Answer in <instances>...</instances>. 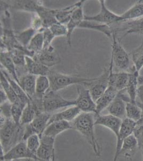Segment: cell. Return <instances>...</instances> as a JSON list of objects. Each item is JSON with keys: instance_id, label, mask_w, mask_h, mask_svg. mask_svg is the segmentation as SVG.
I'll use <instances>...</instances> for the list:
<instances>
[{"instance_id": "6da1fadb", "label": "cell", "mask_w": 143, "mask_h": 161, "mask_svg": "<svg viewBox=\"0 0 143 161\" xmlns=\"http://www.w3.org/2000/svg\"><path fill=\"white\" fill-rule=\"evenodd\" d=\"M96 114L91 112H81L73 121V128L78 130L85 137L90 145L94 154L100 157L101 148L94 134V117Z\"/></svg>"}, {"instance_id": "7a4b0ae2", "label": "cell", "mask_w": 143, "mask_h": 161, "mask_svg": "<svg viewBox=\"0 0 143 161\" xmlns=\"http://www.w3.org/2000/svg\"><path fill=\"white\" fill-rule=\"evenodd\" d=\"M24 126L17 125L13 119H7L6 123L1 126L0 143L4 153L23 140Z\"/></svg>"}, {"instance_id": "3957f363", "label": "cell", "mask_w": 143, "mask_h": 161, "mask_svg": "<svg viewBox=\"0 0 143 161\" xmlns=\"http://www.w3.org/2000/svg\"><path fill=\"white\" fill-rule=\"evenodd\" d=\"M50 80L49 90L57 92L73 84H84L91 82L95 78H86L74 75H66L51 69L48 76Z\"/></svg>"}, {"instance_id": "277c9868", "label": "cell", "mask_w": 143, "mask_h": 161, "mask_svg": "<svg viewBox=\"0 0 143 161\" xmlns=\"http://www.w3.org/2000/svg\"><path fill=\"white\" fill-rule=\"evenodd\" d=\"M112 37V55L110 60L112 61L113 64L118 69L121 71H127L129 68L130 63L129 54L121 45L119 40L116 38V33H113Z\"/></svg>"}, {"instance_id": "5b68a950", "label": "cell", "mask_w": 143, "mask_h": 161, "mask_svg": "<svg viewBox=\"0 0 143 161\" xmlns=\"http://www.w3.org/2000/svg\"><path fill=\"white\" fill-rule=\"evenodd\" d=\"M43 108L44 112L53 114V112L60 108L69 106H75L76 102L64 99L57 92L49 90L44 96Z\"/></svg>"}, {"instance_id": "8992f818", "label": "cell", "mask_w": 143, "mask_h": 161, "mask_svg": "<svg viewBox=\"0 0 143 161\" xmlns=\"http://www.w3.org/2000/svg\"><path fill=\"white\" fill-rule=\"evenodd\" d=\"M52 114L43 112L38 115L31 123L24 126L23 140L26 141L31 136L36 134L42 137L44 131L47 127Z\"/></svg>"}, {"instance_id": "52a82bcc", "label": "cell", "mask_w": 143, "mask_h": 161, "mask_svg": "<svg viewBox=\"0 0 143 161\" xmlns=\"http://www.w3.org/2000/svg\"><path fill=\"white\" fill-rule=\"evenodd\" d=\"M110 68H105L100 77H96L94 80L83 84L88 89L91 97L96 102L103 95L109 86Z\"/></svg>"}, {"instance_id": "ba28073f", "label": "cell", "mask_w": 143, "mask_h": 161, "mask_svg": "<svg viewBox=\"0 0 143 161\" xmlns=\"http://www.w3.org/2000/svg\"><path fill=\"white\" fill-rule=\"evenodd\" d=\"M100 10L97 15L89 16H85L84 19L94 21L100 24L112 26L120 22H123L121 15H117L112 11H110L105 4V0H100Z\"/></svg>"}, {"instance_id": "9c48e42d", "label": "cell", "mask_w": 143, "mask_h": 161, "mask_svg": "<svg viewBox=\"0 0 143 161\" xmlns=\"http://www.w3.org/2000/svg\"><path fill=\"white\" fill-rule=\"evenodd\" d=\"M78 97L75 100L76 105L82 112H96V102L91 97L89 89L83 84L77 85Z\"/></svg>"}, {"instance_id": "30bf717a", "label": "cell", "mask_w": 143, "mask_h": 161, "mask_svg": "<svg viewBox=\"0 0 143 161\" xmlns=\"http://www.w3.org/2000/svg\"><path fill=\"white\" fill-rule=\"evenodd\" d=\"M6 161L18 159H30L38 161L36 155L32 154L27 148L26 141H20L8 152L4 154Z\"/></svg>"}, {"instance_id": "8fae6325", "label": "cell", "mask_w": 143, "mask_h": 161, "mask_svg": "<svg viewBox=\"0 0 143 161\" xmlns=\"http://www.w3.org/2000/svg\"><path fill=\"white\" fill-rule=\"evenodd\" d=\"M137 126V123L131 119L125 118L122 120L119 134L116 137V150L113 161H117L121 150L123 142L125 138L132 135Z\"/></svg>"}, {"instance_id": "7c38bea8", "label": "cell", "mask_w": 143, "mask_h": 161, "mask_svg": "<svg viewBox=\"0 0 143 161\" xmlns=\"http://www.w3.org/2000/svg\"><path fill=\"white\" fill-rule=\"evenodd\" d=\"M54 141L55 139L47 136L41 137L40 146L36 156L39 161H54Z\"/></svg>"}, {"instance_id": "4fadbf2b", "label": "cell", "mask_w": 143, "mask_h": 161, "mask_svg": "<svg viewBox=\"0 0 143 161\" xmlns=\"http://www.w3.org/2000/svg\"><path fill=\"white\" fill-rule=\"evenodd\" d=\"M113 66L112 61L110 60V64L109 66L110 72L109 76V86L114 88L117 92H121L127 88L130 73L125 71L113 73L112 71Z\"/></svg>"}, {"instance_id": "5bb4252c", "label": "cell", "mask_w": 143, "mask_h": 161, "mask_svg": "<svg viewBox=\"0 0 143 161\" xmlns=\"http://www.w3.org/2000/svg\"><path fill=\"white\" fill-rule=\"evenodd\" d=\"M44 66L50 68L59 64L61 59L52 45L45 48L33 57Z\"/></svg>"}, {"instance_id": "9a60e30c", "label": "cell", "mask_w": 143, "mask_h": 161, "mask_svg": "<svg viewBox=\"0 0 143 161\" xmlns=\"http://www.w3.org/2000/svg\"><path fill=\"white\" fill-rule=\"evenodd\" d=\"M94 121L95 125H100L109 128L114 133L116 137H118L122 120L110 114L107 115H97Z\"/></svg>"}, {"instance_id": "2e32d148", "label": "cell", "mask_w": 143, "mask_h": 161, "mask_svg": "<svg viewBox=\"0 0 143 161\" xmlns=\"http://www.w3.org/2000/svg\"><path fill=\"white\" fill-rule=\"evenodd\" d=\"M125 90L118 92L115 98L107 110L110 114L123 120L126 118V103L124 99Z\"/></svg>"}, {"instance_id": "e0dca14e", "label": "cell", "mask_w": 143, "mask_h": 161, "mask_svg": "<svg viewBox=\"0 0 143 161\" xmlns=\"http://www.w3.org/2000/svg\"><path fill=\"white\" fill-rule=\"evenodd\" d=\"M84 2L79 6L75 10L72 16L71 17L69 23L66 24L67 29V44L69 46H71L72 43V35L73 31L76 28H79L80 24L84 20Z\"/></svg>"}, {"instance_id": "ac0fdd59", "label": "cell", "mask_w": 143, "mask_h": 161, "mask_svg": "<svg viewBox=\"0 0 143 161\" xmlns=\"http://www.w3.org/2000/svg\"><path fill=\"white\" fill-rule=\"evenodd\" d=\"M122 25L114 26V32L125 31L123 37L129 34H138L143 36V17L136 20L122 22Z\"/></svg>"}, {"instance_id": "d6986e66", "label": "cell", "mask_w": 143, "mask_h": 161, "mask_svg": "<svg viewBox=\"0 0 143 161\" xmlns=\"http://www.w3.org/2000/svg\"><path fill=\"white\" fill-rule=\"evenodd\" d=\"M26 69L27 73L38 76H48L51 71L50 68L44 66L34 58L26 56Z\"/></svg>"}, {"instance_id": "ffe728a7", "label": "cell", "mask_w": 143, "mask_h": 161, "mask_svg": "<svg viewBox=\"0 0 143 161\" xmlns=\"http://www.w3.org/2000/svg\"><path fill=\"white\" fill-rule=\"evenodd\" d=\"M118 92H119L112 86H108L107 90L105 91L103 95L96 102V116L100 115L101 112L105 108H107L115 98Z\"/></svg>"}, {"instance_id": "44dd1931", "label": "cell", "mask_w": 143, "mask_h": 161, "mask_svg": "<svg viewBox=\"0 0 143 161\" xmlns=\"http://www.w3.org/2000/svg\"><path fill=\"white\" fill-rule=\"evenodd\" d=\"M9 8L27 11L29 13H37L43 7L41 1H15L13 4L8 3Z\"/></svg>"}, {"instance_id": "7402d4cb", "label": "cell", "mask_w": 143, "mask_h": 161, "mask_svg": "<svg viewBox=\"0 0 143 161\" xmlns=\"http://www.w3.org/2000/svg\"><path fill=\"white\" fill-rule=\"evenodd\" d=\"M72 128H73L72 125L68 121H54L48 125L42 136H47L56 139L57 136L60 134Z\"/></svg>"}, {"instance_id": "603a6c76", "label": "cell", "mask_w": 143, "mask_h": 161, "mask_svg": "<svg viewBox=\"0 0 143 161\" xmlns=\"http://www.w3.org/2000/svg\"><path fill=\"white\" fill-rule=\"evenodd\" d=\"M81 112L77 106H71L63 111L54 114H52L48 124L57 121H66L69 123L72 122Z\"/></svg>"}, {"instance_id": "cb8c5ba5", "label": "cell", "mask_w": 143, "mask_h": 161, "mask_svg": "<svg viewBox=\"0 0 143 161\" xmlns=\"http://www.w3.org/2000/svg\"><path fill=\"white\" fill-rule=\"evenodd\" d=\"M36 79L37 76L28 73L19 77L20 86L30 99L34 96L36 93Z\"/></svg>"}, {"instance_id": "d4e9b609", "label": "cell", "mask_w": 143, "mask_h": 161, "mask_svg": "<svg viewBox=\"0 0 143 161\" xmlns=\"http://www.w3.org/2000/svg\"><path fill=\"white\" fill-rule=\"evenodd\" d=\"M0 61L1 64L5 68L4 69L20 85L19 80L17 72L16 66L13 62L10 52L5 51H1Z\"/></svg>"}, {"instance_id": "484cf974", "label": "cell", "mask_w": 143, "mask_h": 161, "mask_svg": "<svg viewBox=\"0 0 143 161\" xmlns=\"http://www.w3.org/2000/svg\"><path fill=\"white\" fill-rule=\"evenodd\" d=\"M85 2V1L84 0H81L71 6H68L67 7L59 9H56L55 16L57 22L60 24H64L66 25V24L70 20L75 10L81 4Z\"/></svg>"}, {"instance_id": "4316f807", "label": "cell", "mask_w": 143, "mask_h": 161, "mask_svg": "<svg viewBox=\"0 0 143 161\" xmlns=\"http://www.w3.org/2000/svg\"><path fill=\"white\" fill-rule=\"evenodd\" d=\"M140 75V73L136 71L134 67H132V72L130 73L128 83L127 84L125 91L128 96L130 102L136 103L137 96L138 76Z\"/></svg>"}, {"instance_id": "83f0119b", "label": "cell", "mask_w": 143, "mask_h": 161, "mask_svg": "<svg viewBox=\"0 0 143 161\" xmlns=\"http://www.w3.org/2000/svg\"><path fill=\"white\" fill-rule=\"evenodd\" d=\"M121 16L123 22L136 20L143 17V3L139 1L122 14Z\"/></svg>"}, {"instance_id": "f1b7e54d", "label": "cell", "mask_w": 143, "mask_h": 161, "mask_svg": "<svg viewBox=\"0 0 143 161\" xmlns=\"http://www.w3.org/2000/svg\"><path fill=\"white\" fill-rule=\"evenodd\" d=\"M56 11V9H51L43 6L36 13L42 19L44 28H49L53 24L58 23L55 16Z\"/></svg>"}, {"instance_id": "f546056e", "label": "cell", "mask_w": 143, "mask_h": 161, "mask_svg": "<svg viewBox=\"0 0 143 161\" xmlns=\"http://www.w3.org/2000/svg\"><path fill=\"white\" fill-rule=\"evenodd\" d=\"M79 28L97 30L101 32L102 33H104L109 37H112V36L113 34L112 28L110 26L100 24L94 21H90V20L84 19L80 24Z\"/></svg>"}, {"instance_id": "4dcf8cb0", "label": "cell", "mask_w": 143, "mask_h": 161, "mask_svg": "<svg viewBox=\"0 0 143 161\" xmlns=\"http://www.w3.org/2000/svg\"><path fill=\"white\" fill-rule=\"evenodd\" d=\"M137 148H138L137 141L132 134L125 138L123 141L120 155L123 154L126 158H130L134 155Z\"/></svg>"}, {"instance_id": "1f68e13d", "label": "cell", "mask_w": 143, "mask_h": 161, "mask_svg": "<svg viewBox=\"0 0 143 161\" xmlns=\"http://www.w3.org/2000/svg\"><path fill=\"white\" fill-rule=\"evenodd\" d=\"M143 112L137 103L129 102L126 103V118L137 123L142 117Z\"/></svg>"}, {"instance_id": "d6a6232c", "label": "cell", "mask_w": 143, "mask_h": 161, "mask_svg": "<svg viewBox=\"0 0 143 161\" xmlns=\"http://www.w3.org/2000/svg\"><path fill=\"white\" fill-rule=\"evenodd\" d=\"M50 87V83L47 76H37L35 88V95L38 97H43Z\"/></svg>"}, {"instance_id": "836d02e7", "label": "cell", "mask_w": 143, "mask_h": 161, "mask_svg": "<svg viewBox=\"0 0 143 161\" xmlns=\"http://www.w3.org/2000/svg\"><path fill=\"white\" fill-rule=\"evenodd\" d=\"M0 84H1V88H2V89L5 92L7 95L9 101L12 104L17 102L19 100V97L18 96L13 89V88L9 83L7 79H6L5 76L2 72H1Z\"/></svg>"}, {"instance_id": "e575fe53", "label": "cell", "mask_w": 143, "mask_h": 161, "mask_svg": "<svg viewBox=\"0 0 143 161\" xmlns=\"http://www.w3.org/2000/svg\"><path fill=\"white\" fill-rule=\"evenodd\" d=\"M43 34L42 32H38L32 39L27 48L34 54L40 53L43 49Z\"/></svg>"}, {"instance_id": "d590c367", "label": "cell", "mask_w": 143, "mask_h": 161, "mask_svg": "<svg viewBox=\"0 0 143 161\" xmlns=\"http://www.w3.org/2000/svg\"><path fill=\"white\" fill-rule=\"evenodd\" d=\"M37 115L38 114L35 108L31 102H29L23 110L20 119V124L22 126L28 124L34 120Z\"/></svg>"}, {"instance_id": "8d00e7d4", "label": "cell", "mask_w": 143, "mask_h": 161, "mask_svg": "<svg viewBox=\"0 0 143 161\" xmlns=\"http://www.w3.org/2000/svg\"><path fill=\"white\" fill-rule=\"evenodd\" d=\"M36 33L38 32L34 29L30 27L20 33L16 34V37L17 40H18V42L21 45L24 47L27 48L32 39L33 38Z\"/></svg>"}, {"instance_id": "74e56055", "label": "cell", "mask_w": 143, "mask_h": 161, "mask_svg": "<svg viewBox=\"0 0 143 161\" xmlns=\"http://www.w3.org/2000/svg\"><path fill=\"white\" fill-rule=\"evenodd\" d=\"M134 67L136 71L140 73L143 67V42L137 48L130 53Z\"/></svg>"}, {"instance_id": "f35d334b", "label": "cell", "mask_w": 143, "mask_h": 161, "mask_svg": "<svg viewBox=\"0 0 143 161\" xmlns=\"http://www.w3.org/2000/svg\"><path fill=\"white\" fill-rule=\"evenodd\" d=\"M1 72H2V73L5 76L6 79H7L9 83L10 84L13 89L14 90L19 98H23V99H29L27 95L26 94L25 92H24V90H23V89L20 86V85L18 84V83L17 82L13 77H11L6 70L1 69Z\"/></svg>"}, {"instance_id": "ab89813d", "label": "cell", "mask_w": 143, "mask_h": 161, "mask_svg": "<svg viewBox=\"0 0 143 161\" xmlns=\"http://www.w3.org/2000/svg\"><path fill=\"white\" fill-rule=\"evenodd\" d=\"M40 141L41 138L36 134L29 136L26 140L27 148L35 155L36 156L37 152L40 147Z\"/></svg>"}, {"instance_id": "60d3db41", "label": "cell", "mask_w": 143, "mask_h": 161, "mask_svg": "<svg viewBox=\"0 0 143 161\" xmlns=\"http://www.w3.org/2000/svg\"><path fill=\"white\" fill-rule=\"evenodd\" d=\"M49 29L50 30V31L52 32V33L55 37L67 36V26L64 24L57 23L56 24H53Z\"/></svg>"}, {"instance_id": "b9f144b4", "label": "cell", "mask_w": 143, "mask_h": 161, "mask_svg": "<svg viewBox=\"0 0 143 161\" xmlns=\"http://www.w3.org/2000/svg\"><path fill=\"white\" fill-rule=\"evenodd\" d=\"M31 28H33L37 32H43L45 28H44L42 19L36 13H33L31 20Z\"/></svg>"}, {"instance_id": "7bdbcfd3", "label": "cell", "mask_w": 143, "mask_h": 161, "mask_svg": "<svg viewBox=\"0 0 143 161\" xmlns=\"http://www.w3.org/2000/svg\"><path fill=\"white\" fill-rule=\"evenodd\" d=\"M133 135L137 141L138 148L143 149V124L137 125Z\"/></svg>"}, {"instance_id": "ee69618b", "label": "cell", "mask_w": 143, "mask_h": 161, "mask_svg": "<svg viewBox=\"0 0 143 161\" xmlns=\"http://www.w3.org/2000/svg\"><path fill=\"white\" fill-rule=\"evenodd\" d=\"M12 104H13L9 101L1 104V115H3L7 119H13L11 115Z\"/></svg>"}, {"instance_id": "f6af8a7d", "label": "cell", "mask_w": 143, "mask_h": 161, "mask_svg": "<svg viewBox=\"0 0 143 161\" xmlns=\"http://www.w3.org/2000/svg\"><path fill=\"white\" fill-rule=\"evenodd\" d=\"M42 32L43 34V48H45L51 45V42L55 37L49 28H45Z\"/></svg>"}, {"instance_id": "bcb514c9", "label": "cell", "mask_w": 143, "mask_h": 161, "mask_svg": "<svg viewBox=\"0 0 143 161\" xmlns=\"http://www.w3.org/2000/svg\"><path fill=\"white\" fill-rule=\"evenodd\" d=\"M9 101L7 95L5 92L4 91L2 88H1L0 90V101H1V104Z\"/></svg>"}, {"instance_id": "7dc6e473", "label": "cell", "mask_w": 143, "mask_h": 161, "mask_svg": "<svg viewBox=\"0 0 143 161\" xmlns=\"http://www.w3.org/2000/svg\"><path fill=\"white\" fill-rule=\"evenodd\" d=\"M137 98L140 100L139 102L143 104V85L138 86Z\"/></svg>"}, {"instance_id": "c3c4849f", "label": "cell", "mask_w": 143, "mask_h": 161, "mask_svg": "<svg viewBox=\"0 0 143 161\" xmlns=\"http://www.w3.org/2000/svg\"><path fill=\"white\" fill-rule=\"evenodd\" d=\"M137 80L138 86H142V85H143V76H140V75H138Z\"/></svg>"}, {"instance_id": "681fc988", "label": "cell", "mask_w": 143, "mask_h": 161, "mask_svg": "<svg viewBox=\"0 0 143 161\" xmlns=\"http://www.w3.org/2000/svg\"><path fill=\"white\" fill-rule=\"evenodd\" d=\"M29 159H28V161H29ZM21 161V160H20V159H18V160H15V161Z\"/></svg>"}, {"instance_id": "f907efd6", "label": "cell", "mask_w": 143, "mask_h": 161, "mask_svg": "<svg viewBox=\"0 0 143 161\" xmlns=\"http://www.w3.org/2000/svg\"><path fill=\"white\" fill-rule=\"evenodd\" d=\"M141 154H142V156H143V149L141 150Z\"/></svg>"}, {"instance_id": "816d5d0a", "label": "cell", "mask_w": 143, "mask_h": 161, "mask_svg": "<svg viewBox=\"0 0 143 161\" xmlns=\"http://www.w3.org/2000/svg\"><path fill=\"white\" fill-rule=\"evenodd\" d=\"M29 161H31V159H30V160H29ZM33 161H37V160H34V159H33Z\"/></svg>"}]
</instances>
